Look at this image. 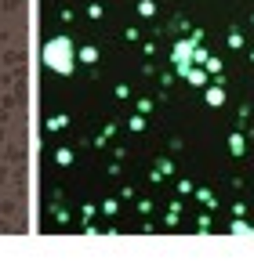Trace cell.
<instances>
[{
    "label": "cell",
    "mask_w": 254,
    "mask_h": 275,
    "mask_svg": "<svg viewBox=\"0 0 254 275\" xmlns=\"http://www.w3.org/2000/svg\"><path fill=\"white\" fill-rule=\"evenodd\" d=\"M44 66L69 76L73 72V40L69 36H55L51 44H44Z\"/></svg>",
    "instance_id": "cell-1"
},
{
    "label": "cell",
    "mask_w": 254,
    "mask_h": 275,
    "mask_svg": "<svg viewBox=\"0 0 254 275\" xmlns=\"http://www.w3.org/2000/svg\"><path fill=\"white\" fill-rule=\"evenodd\" d=\"M196 44H200V33H196V36H189V40H182V44L174 48V62H178V72H182V76L192 69V58H196Z\"/></svg>",
    "instance_id": "cell-2"
},
{
    "label": "cell",
    "mask_w": 254,
    "mask_h": 275,
    "mask_svg": "<svg viewBox=\"0 0 254 275\" xmlns=\"http://www.w3.org/2000/svg\"><path fill=\"white\" fill-rule=\"evenodd\" d=\"M221 102H225V90H221V87H207V105H214V109H218Z\"/></svg>",
    "instance_id": "cell-3"
},
{
    "label": "cell",
    "mask_w": 254,
    "mask_h": 275,
    "mask_svg": "<svg viewBox=\"0 0 254 275\" xmlns=\"http://www.w3.org/2000/svg\"><path fill=\"white\" fill-rule=\"evenodd\" d=\"M229 232H232V236H254V228H250L247 221H232V224H229Z\"/></svg>",
    "instance_id": "cell-4"
},
{
    "label": "cell",
    "mask_w": 254,
    "mask_h": 275,
    "mask_svg": "<svg viewBox=\"0 0 254 275\" xmlns=\"http://www.w3.org/2000/svg\"><path fill=\"white\" fill-rule=\"evenodd\" d=\"M229 148H232V156H243V134H232L229 138Z\"/></svg>",
    "instance_id": "cell-5"
},
{
    "label": "cell",
    "mask_w": 254,
    "mask_h": 275,
    "mask_svg": "<svg viewBox=\"0 0 254 275\" xmlns=\"http://www.w3.org/2000/svg\"><path fill=\"white\" fill-rule=\"evenodd\" d=\"M185 80H189V84H196V87H203V84H207V76H203L200 69H189V72H185Z\"/></svg>",
    "instance_id": "cell-6"
},
{
    "label": "cell",
    "mask_w": 254,
    "mask_h": 275,
    "mask_svg": "<svg viewBox=\"0 0 254 275\" xmlns=\"http://www.w3.org/2000/svg\"><path fill=\"white\" fill-rule=\"evenodd\" d=\"M229 48H243V36L240 33H229Z\"/></svg>",
    "instance_id": "cell-7"
}]
</instances>
